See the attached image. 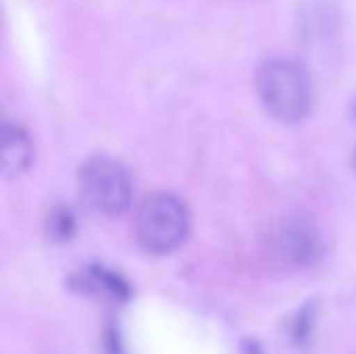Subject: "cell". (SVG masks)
<instances>
[{"mask_svg":"<svg viewBox=\"0 0 356 354\" xmlns=\"http://www.w3.org/2000/svg\"><path fill=\"white\" fill-rule=\"evenodd\" d=\"M33 159V146L27 131L17 125L4 121L2 125V175L6 179L25 173Z\"/></svg>","mask_w":356,"mask_h":354,"instance_id":"4","label":"cell"},{"mask_svg":"<svg viewBox=\"0 0 356 354\" xmlns=\"http://www.w3.org/2000/svg\"><path fill=\"white\" fill-rule=\"evenodd\" d=\"M188 211L171 194L159 192L148 196L136 215V234L140 244L156 255L171 252L186 238Z\"/></svg>","mask_w":356,"mask_h":354,"instance_id":"2","label":"cell"},{"mask_svg":"<svg viewBox=\"0 0 356 354\" xmlns=\"http://www.w3.org/2000/svg\"><path fill=\"white\" fill-rule=\"evenodd\" d=\"M79 192L94 211L104 215L123 213L131 200V184L125 169L106 156H94L81 167Z\"/></svg>","mask_w":356,"mask_h":354,"instance_id":"3","label":"cell"},{"mask_svg":"<svg viewBox=\"0 0 356 354\" xmlns=\"http://www.w3.org/2000/svg\"><path fill=\"white\" fill-rule=\"evenodd\" d=\"M73 232V217L69 211H58L50 219V236L58 240H67Z\"/></svg>","mask_w":356,"mask_h":354,"instance_id":"6","label":"cell"},{"mask_svg":"<svg viewBox=\"0 0 356 354\" xmlns=\"http://www.w3.org/2000/svg\"><path fill=\"white\" fill-rule=\"evenodd\" d=\"M263 108L280 123L302 121L311 108V81L300 65L290 58H267L254 75Z\"/></svg>","mask_w":356,"mask_h":354,"instance_id":"1","label":"cell"},{"mask_svg":"<svg viewBox=\"0 0 356 354\" xmlns=\"http://www.w3.org/2000/svg\"><path fill=\"white\" fill-rule=\"evenodd\" d=\"M79 286H81V290L92 292V294L102 296V298L125 300L129 296L127 284L119 275H115L102 267H92L88 271H83L79 275Z\"/></svg>","mask_w":356,"mask_h":354,"instance_id":"5","label":"cell"}]
</instances>
